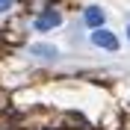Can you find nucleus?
Segmentation results:
<instances>
[{"label": "nucleus", "instance_id": "f257e3e1", "mask_svg": "<svg viewBox=\"0 0 130 130\" xmlns=\"http://www.w3.org/2000/svg\"><path fill=\"white\" fill-rule=\"evenodd\" d=\"M59 24H62V15L53 12V9H50V12H41V15L36 18V30H53V27H59Z\"/></svg>", "mask_w": 130, "mask_h": 130}, {"label": "nucleus", "instance_id": "f03ea898", "mask_svg": "<svg viewBox=\"0 0 130 130\" xmlns=\"http://www.w3.org/2000/svg\"><path fill=\"white\" fill-rule=\"evenodd\" d=\"M92 41H95L98 47H106V50L118 47V39H115L112 32H106V30H95V32H92Z\"/></svg>", "mask_w": 130, "mask_h": 130}, {"label": "nucleus", "instance_id": "7ed1b4c3", "mask_svg": "<svg viewBox=\"0 0 130 130\" xmlns=\"http://www.w3.org/2000/svg\"><path fill=\"white\" fill-rule=\"evenodd\" d=\"M30 53H32V56H39V59H47V62L59 56V50L50 47V44H30Z\"/></svg>", "mask_w": 130, "mask_h": 130}, {"label": "nucleus", "instance_id": "20e7f679", "mask_svg": "<svg viewBox=\"0 0 130 130\" xmlns=\"http://www.w3.org/2000/svg\"><path fill=\"white\" fill-rule=\"evenodd\" d=\"M86 24H89V27H101V24H104V12H101L98 6H89V9H86Z\"/></svg>", "mask_w": 130, "mask_h": 130}, {"label": "nucleus", "instance_id": "39448f33", "mask_svg": "<svg viewBox=\"0 0 130 130\" xmlns=\"http://www.w3.org/2000/svg\"><path fill=\"white\" fill-rule=\"evenodd\" d=\"M9 6H12V0H0V12H6Z\"/></svg>", "mask_w": 130, "mask_h": 130}, {"label": "nucleus", "instance_id": "423d86ee", "mask_svg": "<svg viewBox=\"0 0 130 130\" xmlns=\"http://www.w3.org/2000/svg\"><path fill=\"white\" fill-rule=\"evenodd\" d=\"M127 39H130V30H127Z\"/></svg>", "mask_w": 130, "mask_h": 130}]
</instances>
